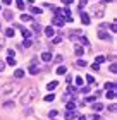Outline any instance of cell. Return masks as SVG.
<instances>
[{
    "label": "cell",
    "mask_w": 117,
    "mask_h": 120,
    "mask_svg": "<svg viewBox=\"0 0 117 120\" xmlns=\"http://www.w3.org/2000/svg\"><path fill=\"white\" fill-rule=\"evenodd\" d=\"M7 64L14 67V65H16V58H14V57H9V58H7Z\"/></svg>",
    "instance_id": "30"
},
{
    "label": "cell",
    "mask_w": 117,
    "mask_h": 120,
    "mask_svg": "<svg viewBox=\"0 0 117 120\" xmlns=\"http://www.w3.org/2000/svg\"><path fill=\"white\" fill-rule=\"evenodd\" d=\"M48 117L50 118H55V117H57V110H50L48 112Z\"/></svg>",
    "instance_id": "31"
},
{
    "label": "cell",
    "mask_w": 117,
    "mask_h": 120,
    "mask_svg": "<svg viewBox=\"0 0 117 120\" xmlns=\"http://www.w3.org/2000/svg\"><path fill=\"white\" fill-rule=\"evenodd\" d=\"M21 33H23V36L26 38V40H28V38H29V36H31V31H29V29H23V31H21Z\"/></svg>",
    "instance_id": "27"
},
{
    "label": "cell",
    "mask_w": 117,
    "mask_h": 120,
    "mask_svg": "<svg viewBox=\"0 0 117 120\" xmlns=\"http://www.w3.org/2000/svg\"><path fill=\"white\" fill-rule=\"evenodd\" d=\"M55 100V94H47L45 96V101H53Z\"/></svg>",
    "instance_id": "34"
},
{
    "label": "cell",
    "mask_w": 117,
    "mask_h": 120,
    "mask_svg": "<svg viewBox=\"0 0 117 120\" xmlns=\"http://www.w3.org/2000/svg\"><path fill=\"white\" fill-rule=\"evenodd\" d=\"M64 117H65V120H72V118L76 117V112H74V110H69V112H65Z\"/></svg>",
    "instance_id": "10"
},
{
    "label": "cell",
    "mask_w": 117,
    "mask_h": 120,
    "mask_svg": "<svg viewBox=\"0 0 117 120\" xmlns=\"http://www.w3.org/2000/svg\"><path fill=\"white\" fill-rule=\"evenodd\" d=\"M60 41H62V38H60V36H55L53 40H52V45H59Z\"/></svg>",
    "instance_id": "28"
},
{
    "label": "cell",
    "mask_w": 117,
    "mask_h": 120,
    "mask_svg": "<svg viewBox=\"0 0 117 120\" xmlns=\"http://www.w3.org/2000/svg\"><path fill=\"white\" fill-rule=\"evenodd\" d=\"M91 120H102V118H100L97 113H93V115H91Z\"/></svg>",
    "instance_id": "40"
},
{
    "label": "cell",
    "mask_w": 117,
    "mask_h": 120,
    "mask_svg": "<svg viewBox=\"0 0 117 120\" xmlns=\"http://www.w3.org/2000/svg\"><path fill=\"white\" fill-rule=\"evenodd\" d=\"M65 81H67V84H71V82H72V77H71V75H67V77H65Z\"/></svg>",
    "instance_id": "45"
},
{
    "label": "cell",
    "mask_w": 117,
    "mask_h": 120,
    "mask_svg": "<svg viewBox=\"0 0 117 120\" xmlns=\"http://www.w3.org/2000/svg\"><path fill=\"white\" fill-rule=\"evenodd\" d=\"M57 84H59L57 81H52V82H48V84H47V89H48V91H53L55 88H57Z\"/></svg>",
    "instance_id": "12"
},
{
    "label": "cell",
    "mask_w": 117,
    "mask_h": 120,
    "mask_svg": "<svg viewBox=\"0 0 117 120\" xmlns=\"http://www.w3.org/2000/svg\"><path fill=\"white\" fill-rule=\"evenodd\" d=\"M0 29H2V26H0Z\"/></svg>",
    "instance_id": "53"
},
{
    "label": "cell",
    "mask_w": 117,
    "mask_h": 120,
    "mask_svg": "<svg viewBox=\"0 0 117 120\" xmlns=\"http://www.w3.org/2000/svg\"><path fill=\"white\" fill-rule=\"evenodd\" d=\"M110 29H112V31H114V33H115V31H117V29H115V22H112V24H110Z\"/></svg>",
    "instance_id": "46"
},
{
    "label": "cell",
    "mask_w": 117,
    "mask_h": 120,
    "mask_svg": "<svg viewBox=\"0 0 117 120\" xmlns=\"http://www.w3.org/2000/svg\"><path fill=\"white\" fill-rule=\"evenodd\" d=\"M5 108H10V106H12L14 108V103H10V101H7V103H5V105H4Z\"/></svg>",
    "instance_id": "39"
},
{
    "label": "cell",
    "mask_w": 117,
    "mask_h": 120,
    "mask_svg": "<svg viewBox=\"0 0 117 120\" xmlns=\"http://www.w3.org/2000/svg\"><path fill=\"white\" fill-rule=\"evenodd\" d=\"M14 77H16V79H23V77H24V70H23V69L14 70Z\"/></svg>",
    "instance_id": "8"
},
{
    "label": "cell",
    "mask_w": 117,
    "mask_h": 120,
    "mask_svg": "<svg viewBox=\"0 0 117 120\" xmlns=\"http://www.w3.org/2000/svg\"><path fill=\"white\" fill-rule=\"evenodd\" d=\"M31 12H33V14H36V15H38V14L41 15V9H40V7H31Z\"/></svg>",
    "instance_id": "24"
},
{
    "label": "cell",
    "mask_w": 117,
    "mask_h": 120,
    "mask_svg": "<svg viewBox=\"0 0 117 120\" xmlns=\"http://www.w3.org/2000/svg\"><path fill=\"white\" fill-rule=\"evenodd\" d=\"M62 2H64L65 5H69V4H72V0H62Z\"/></svg>",
    "instance_id": "49"
},
{
    "label": "cell",
    "mask_w": 117,
    "mask_h": 120,
    "mask_svg": "<svg viewBox=\"0 0 117 120\" xmlns=\"http://www.w3.org/2000/svg\"><path fill=\"white\" fill-rule=\"evenodd\" d=\"M16 5H17L19 10H24V7H26V5H24V0H16Z\"/></svg>",
    "instance_id": "18"
},
{
    "label": "cell",
    "mask_w": 117,
    "mask_h": 120,
    "mask_svg": "<svg viewBox=\"0 0 117 120\" xmlns=\"http://www.w3.org/2000/svg\"><path fill=\"white\" fill-rule=\"evenodd\" d=\"M31 45H33V41L29 40V38H28V40H24V43H23V46H24V48H29Z\"/></svg>",
    "instance_id": "26"
},
{
    "label": "cell",
    "mask_w": 117,
    "mask_h": 120,
    "mask_svg": "<svg viewBox=\"0 0 117 120\" xmlns=\"http://www.w3.org/2000/svg\"><path fill=\"white\" fill-rule=\"evenodd\" d=\"M102 110H103L102 103H95V105H93V112H102Z\"/></svg>",
    "instance_id": "17"
},
{
    "label": "cell",
    "mask_w": 117,
    "mask_h": 120,
    "mask_svg": "<svg viewBox=\"0 0 117 120\" xmlns=\"http://www.w3.org/2000/svg\"><path fill=\"white\" fill-rule=\"evenodd\" d=\"M12 15H14V14L10 12V10H5V12H4V17L7 19V21H10V19H12Z\"/></svg>",
    "instance_id": "21"
},
{
    "label": "cell",
    "mask_w": 117,
    "mask_h": 120,
    "mask_svg": "<svg viewBox=\"0 0 117 120\" xmlns=\"http://www.w3.org/2000/svg\"><path fill=\"white\" fill-rule=\"evenodd\" d=\"M45 34H47L48 38H53V34H55V29H53V26H48V28H45Z\"/></svg>",
    "instance_id": "5"
},
{
    "label": "cell",
    "mask_w": 117,
    "mask_h": 120,
    "mask_svg": "<svg viewBox=\"0 0 117 120\" xmlns=\"http://www.w3.org/2000/svg\"><path fill=\"white\" fill-rule=\"evenodd\" d=\"M98 38H100V40H110L109 33H105V31H102V29L98 31Z\"/></svg>",
    "instance_id": "11"
},
{
    "label": "cell",
    "mask_w": 117,
    "mask_h": 120,
    "mask_svg": "<svg viewBox=\"0 0 117 120\" xmlns=\"http://www.w3.org/2000/svg\"><path fill=\"white\" fill-rule=\"evenodd\" d=\"M77 120H86V117H79V118H77Z\"/></svg>",
    "instance_id": "51"
},
{
    "label": "cell",
    "mask_w": 117,
    "mask_h": 120,
    "mask_svg": "<svg viewBox=\"0 0 117 120\" xmlns=\"http://www.w3.org/2000/svg\"><path fill=\"white\" fill-rule=\"evenodd\" d=\"M74 52H76L77 57H83V53H85V50H83V46L79 45V43H76V45H74Z\"/></svg>",
    "instance_id": "4"
},
{
    "label": "cell",
    "mask_w": 117,
    "mask_h": 120,
    "mask_svg": "<svg viewBox=\"0 0 117 120\" xmlns=\"http://www.w3.org/2000/svg\"><path fill=\"white\" fill-rule=\"evenodd\" d=\"M65 108H67V110H74L76 108V101L74 100H67L65 101Z\"/></svg>",
    "instance_id": "7"
},
{
    "label": "cell",
    "mask_w": 117,
    "mask_h": 120,
    "mask_svg": "<svg viewBox=\"0 0 117 120\" xmlns=\"http://www.w3.org/2000/svg\"><path fill=\"white\" fill-rule=\"evenodd\" d=\"M81 43H83V45H90V41H88L86 38H81Z\"/></svg>",
    "instance_id": "41"
},
{
    "label": "cell",
    "mask_w": 117,
    "mask_h": 120,
    "mask_svg": "<svg viewBox=\"0 0 117 120\" xmlns=\"http://www.w3.org/2000/svg\"><path fill=\"white\" fill-rule=\"evenodd\" d=\"M38 96V89L36 88H29V89H26V93L23 94V98H21V105H29V103H33V100Z\"/></svg>",
    "instance_id": "1"
},
{
    "label": "cell",
    "mask_w": 117,
    "mask_h": 120,
    "mask_svg": "<svg viewBox=\"0 0 117 120\" xmlns=\"http://www.w3.org/2000/svg\"><path fill=\"white\" fill-rule=\"evenodd\" d=\"M53 60H55V62H57V64H62L64 57H62V55H55V58H53Z\"/></svg>",
    "instance_id": "33"
},
{
    "label": "cell",
    "mask_w": 117,
    "mask_h": 120,
    "mask_svg": "<svg viewBox=\"0 0 117 120\" xmlns=\"http://www.w3.org/2000/svg\"><path fill=\"white\" fill-rule=\"evenodd\" d=\"M105 60H107V58H105L103 55H98L97 58H95V64H97V65H100V64H103V62H105Z\"/></svg>",
    "instance_id": "16"
},
{
    "label": "cell",
    "mask_w": 117,
    "mask_h": 120,
    "mask_svg": "<svg viewBox=\"0 0 117 120\" xmlns=\"http://www.w3.org/2000/svg\"><path fill=\"white\" fill-rule=\"evenodd\" d=\"M110 2H112V0H103V4H110Z\"/></svg>",
    "instance_id": "50"
},
{
    "label": "cell",
    "mask_w": 117,
    "mask_h": 120,
    "mask_svg": "<svg viewBox=\"0 0 117 120\" xmlns=\"http://www.w3.org/2000/svg\"><path fill=\"white\" fill-rule=\"evenodd\" d=\"M86 4V0H81V5H85Z\"/></svg>",
    "instance_id": "52"
},
{
    "label": "cell",
    "mask_w": 117,
    "mask_h": 120,
    "mask_svg": "<svg viewBox=\"0 0 117 120\" xmlns=\"http://www.w3.org/2000/svg\"><path fill=\"white\" fill-rule=\"evenodd\" d=\"M5 36H7V38H12V36H14V29H12V28L5 29Z\"/></svg>",
    "instance_id": "23"
},
{
    "label": "cell",
    "mask_w": 117,
    "mask_h": 120,
    "mask_svg": "<svg viewBox=\"0 0 117 120\" xmlns=\"http://www.w3.org/2000/svg\"><path fill=\"white\" fill-rule=\"evenodd\" d=\"M91 69H93V70H100V65H97V64H93V65H91Z\"/></svg>",
    "instance_id": "42"
},
{
    "label": "cell",
    "mask_w": 117,
    "mask_h": 120,
    "mask_svg": "<svg viewBox=\"0 0 117 120\" xmlns=\"http://www.w3.org/2000/svg\"><path fill=\"white\" fill-rule=\"evenodd\" d=\"M74 81H76V84H77V86H81L83 82H85V79H83V77H81V75H77V77H76Z\"/></svg>",
    "instance_id": "29"
},
{
    "label": "cell",
    "mask_w": 117,
    "mask_h": 120,
    "mask_svg": "<svg viewBox=\"0 0 117 120\" xmlns=\"http://www.w3.org/2000/svg\"><path fill=\"white\" fill-rule=\"evenodd\" d=\"M81 93H85V94H86V93H90V86H83V88H81Z\"/></svg>",
    "instance_id": "36"
},
{
    "label": "cell",
    "mask_w": 117,
    "mask_h": 120,
    "mask_svg": "<svg viewBox=\"0 0 117 120\" xmlns=\"http://www.w3.org/2000/svg\"><path fill=\"white\" fill-rule=\"evenodd\" d=\"M81 22L85 24V26L90 24V17H88V14H86V12H81Z\"/></svg>",
    "instance_id": "6"
},
{
    "label": "cell",
    "mask_w": 117,
    "mask_h": 120,
    "mask_svg": "<svg viewBox=\"0 0 117 120\" xmlns=\"http://www.w3.org/2000/svg\"><path fill=\"white\" fill-rule=\"evenodd\" d=\"M41 60H43V62H50V60H52V53H50V52L41 53Z\"/></svg>",
    "instance_id": "9"
},
{
    "label": "cell",
    "mask_w": 117,
    "mask_h": 120,
    "mask_svg": "<svg viewBox=\"0 0 117 120\" xmlns=\"http://www.w3.org/2000/svg\"><path fill=\"white\" fill-rule=\"evenodd\" d=\"M105 89L107 91H115V82H105Z\"/></svg>",
    "instance_id": "13"
},
{
    "label": "cell",
    "mask_w": 117,
    "mask_h": 120,
    "mask_svg": "<svg viewBox=\"0 0 117 120\" xmlns=\"http://www.w3.org/2000/svg\"><path fill=\"white\" fill-rule=\"evenodd\" d=\"M86 101H90V103L95 101V96H88V98H86Z\"/></svg>",
    "instance_id": "44"
},
{
    "label": "cell",
    "mask_w": 117,
    "mask_h": 120,
    "mask_svg": "<svg viewBox=\"0 0 117 120\" xmlns=\"http://www.w3.org/2000/svg\"><path fill=\"white\" fill-rule=\"evenodd\" d=\"M4 67H5V62H2V60H0V70H4Z\"/></svg>",
    "instance_id": "48"
},
{
    "label": "cell",
    "mask_w": 117,
    "mask_h": 120,
    "mask_svg": "<svg viewBox=\"0 0 117 120\" xmlns=\"http://www.w3.org/2000/svg\"><path fill=\"white\" fill-rule=\"evenodd\" d=\"M107 98L109 100H115V91H107Z\"/></svg>",
    "instance_id": "25"
},
{
    "label": "cell",
    "mask_w": 117,
    "mask_h": 120,
    "mask_svg": "<svg viewBox=\"0 0 117 120\" xmlns=\"http://www.w3.org/2000/svg\"><path fill=\"white\" fill-rule=\"evenodd\" d=\"M86 81H88L90 84H93V82H95V77H93V75H86Z\"/></svg>",
    "instance_id": "37"
},
{
    "label": "cell",
    "mask_w": 117,
    "mask_h": 120,
    "mask_svg": "<svg viewBox=\"0 0 117 120\" xmlns=\"http://www.w3.org/2000/svg\"><path fill=\"white\" fill-rule=\"evenodd\" d=\"M65 94H76V88H74V86H67V89H65Z\"/></svg>",
    "instance_id": "20"
},
{
    "label": "cell",
    "mask_w": 117,
    "mask_h": 120,
    "mask_svg": "<svg viewBox=\"0 0 117 120\" xmlns=\"http://www.w3.org/2000/svg\"><path fill=\"white\" fill-rule=\"evenodd\" d=\"M65 21L62 17H59V15H53V19H52V26H57V28H62Z\"/></svg>",
    "instance_id": "3"
},
{
    "label": "cell",
    "mask_w": 117,
    "mask_h": 120,
    "mask_svg": "<svg viewBox=\"0 0 117 120\" xmlns=\"http://www.w3.org/2000/svg\"><path fill=\"white\" fill-rule=\"evenodd\" d=\"M109 112L114 113V112H115V105H110V106H109Z\"/></svg>",
    "instance_id": "43"
},
{
    "label": "cell",
    "mask_w": 117,
    "mask_h": 120,
    "mask_svg": "<svg viewBox=\"0 0 117 120\" xmlns=\"http://www.w3.org/2000/svg\"><path fill=\"white\" fill-rule=\"evenodd\" d=\"M38 72H40V69H38L36 65H31V67H29V74H31V75H36Z\"/></svg>",
    "instance_id": "15"
},
{
    "label": "cell",
    "mask_w": 117,
    "mask_h": 120,
    "mask_svg": "<svg viewBox=\"0 0 117 120\" xmlns=\"http://www.w3.org/2000/svg\"><path fill=\"white\" fill-rule=\"evenodd\" d=\"M2 2H4L5 5H10V4H12V0H2Z\"/></svg>",
    "instance_id": "47"
},
{
    "label": "cell",
    "mask_w": 117,
    "mask_h": 120,
    "mask_svg": "<svg viewBox=\"0 0 117 120\" xmlns=\"http://www.w3.org/2000/svg\"><path fill=\"white\" fill-rule=\"evenodd\" d=\"M14 91H16V88H14L12 84H5L4 88L0 89V94H2V96H9V94H12Z\"/></svg>",
    "instance_id": "2"
},
{
    "label": "cell",
    "mask_w": 117,
    "mask_h": 120,
    "mask_svg": "<svg viewBox=\"0 0 117 120\" xmlns=\"http://www.w3.org/2000/svg\"><path fill=\"white\" fill-rule=\"evenodd\" d=\"M110 72H112V74H115V72H117V67H115V64H112V65H110Z\"/></svg>",
    "instance_id": "38"
},
{
    "label": "cell",
    "mask_w": 117,
    "mask_h": 120,
    "mask_svg": "<svg viewBox=\"0 0 117 120\" xmlns=\"http://www.w3.org/2000/svg\"><path fill=\"white\" fill-rule=\"evenodd\" d=\"M21 19H23L24 22H29V21H33V17H31V15H28V14H23V15H21Z\"/></svg>",
    "instance_id": "22"
},
{
    "label": "cell",
    "mask_w": 117,
    "mask_h": 120,
    "mask_svg": "<svg viewBox=\"0 0 117 120\" xmlns=\"http://www.w3.org/2000/svg\"><path fill=\"white\" fill-rule=\"evenodd\" d=\"M93 10H95V14H97V17H103V7H97Z\"/></svg>",
    "instance_id": "14"
},
{
    "label": "cell",
    "mask_w": 117,
    "mask_h": 120,
    "mask_svg": "<svg viewBox=\"0 0 117 120\" xmlns=\"http://www.w3.org/2000/svg\"><path fill=\"white\" fill-rule=\"evenodd\" d=\"M55 72H57L59 75H64L65 72H67V69H65V67H64V65H60V67H59L57 70H55Z\"/></svg>",
    "instance_id": "19"
},
{
    "label": "cell",
    "mask_w": 117,
    "mask_h": 120,
    "mask_svg": "<svg viewBox=\"0 0 117 120\" xmlns=\"http://www.w3.org/2000/svg\"><path fill=\"white\" fill-rule=\"evenodd\" d=\"M76 65H77V67H85V65H86V62H85V60H77V62H76Z\"/></svg>",
    "instance_id": "35"
},
{
    "label": "cell",
    "mask_w": 117,
    "mask_h": 120,
    "mask_svg": "<svg viewBox=\"0 0 117 120\" xmlns=\"http://www.w3.org/2000/svg\"><path fill=\"white\" fill-rule=\"evenodd\" d=\"M33 29H35L36 33H40V31H41L43 28H41V26H40V24H36V22H35V24H33Z\"/></svg>",
    "instance_id": "32"
}]
</instances>
